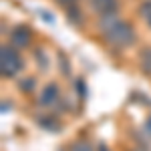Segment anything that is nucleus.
Returning a JSON list of instances; mask_svg holds the SVG:
<instances>
[{
	"label": "nucleus",
	"instance_id": "4",
	"mask_svg": "<svg viewBox=\"0 0 151 151\" xmlns=\"http://www.w3.org/2000/svg\"><path fill=\"white\" fill-rule=\"evenodd\" d=\"M58 87L55 83H48L42 87V91H40V97H38V105H42V107H52V105L58 101Z\"/></svg>",
	"mask_w": 151,
	"mask_h": 151
},
{
	"label": "nucleus",
	"instance_id": "1",
	"mask_svg": "<svg viewBox=\"0 0 151 151\" xmlns=\"http://www.w3.org/2000/svg\"><path fill=\"white\" fill-rule=\"evenodd\" d=\"M99 28L103 32L105 40L115 48H127L135 42V30L127 20L117 18V14L101 16L99 18Z\"/></svg>",
	"mask_w": 151,
	"mask_h": 151
},
{
	"label": "nucleus",
	"instance_id": "8",
	"mask_svg": "<svg viewBox=\"0 0 151 151\" xmlns=\"http://www.w3.org/2000/svg\"><path fill=\"white\" fill-rule=\"evenodd\" d=\"M69 20L73 24H77V26H81L83 24V16H81V10H79V6H75V8H69Z\"/></svg>",
	"mask_w": 151,
	"mask_h": 151
},
{
	"label": "nucleus",
	"instance_id": "10",
	"mask_svg": "<svg viewBox=\"0 0 151 151\" xmlns=\"http://www.w3.org/2000/svg\"><path fill=\"white\" fill-rule=\"evenodd\" d=\"M57 2L63 6V8H67V10H69V8H75V6H77V2H79V0H57Z\"/></svg>",
	"mask_w": 151,
	"mask_h": 151
},
{
	"label": "nucleus",
	"instance_id": "6",
	"mask_svg": "<svg viewBox=\"0 0 151 151\" xmlns=\"http://www.w3.org/2000/svg\"><path fill=\"white\" fill-rule=\"evenodd\" d=\"M139 65H141V69L151 77V47L141 48V52H139Z\"/></svg>",
	"mask_w": 151,
	"mask_h": 151
},
{
	"label": "nucleus",
	"instance_id": "3",
	"mask_svg": "<svg viewBox=\"0 0 151 151\" xmlns=\"http://www.w3.org/2000/svg\"><path fill=\"white\" fill-rule=\"evenodd\" d=\"M91 8H93L99 16H109V14H117L119 2L117 0H89Z\"/></svg>",
	"mask_w": 151,
	"mask_h": 151
},
{
	"label": "nucleus",
	"instance_id": "12",
	"mask_svg": "<svg viewBox=\"0 0 151 151\" xmlns=\"http://www.w3.org/2000/svg\"><path fill=\"white\" fill-rule=\"evenodd\" d=\"M32 87H35V81L32 79H26V83H20V89L22 91H30Z\"/></svg>",
	"mask_w": 151,
	"mask_h": 151
},
{
	"label": "nucleus",
	"instance_id": "9",
	"mask_svg": "<svg viewBox=\"0 0 151 151\" xmlns=\"http://www.w3.org/2000/svg\"><path fill=\"white\" fill-rule=\"evenodd\" d=\"M70 151H93V147L89 141H75L70 145Z\"/></svg>",
	"mask_w": 151,
	"mask_h": 151
},
{
	"label": "nucleus",
	"instance_id": "7",
	"mask_svg": "<svg viewBox=\"0 0 151 151\" xmlns=\"http://www.w3.org/2000/svg\"><path fill=\"white\" fill-rule=\"evenodd\" d=\"M139 14H141V18H143V20L147 22V26L151 28V0H145V2L141 4Z\"/></svg>",
	"mask_w": 151,
	"mask_h": 151
},
{
	"label": "nucleus",
	"instance_id": "13",
	"mask_svg": "<svg viewBox=\"0 0 151 151\" xmlns=\"http://www.w3.org/2000/svg\"><path fill=\"white\" fill-rule=\"evenodd\" d=\"M99 151H111V149H109V147H107V145H105V143H103V145L99 147Z\"/></svg>",
	"mask_w": 151,
	"mask_h": 151
},
{
	"label": "nucleus",
	"instance_id": "2",
	"mask_svg": "<svg viewBox=\"0 0 151 151\" xmlns=\"http://www.w3.org/2000/svg\"><path fill=\"white\" fill-rule=\"evenodd\" d=\"M0 69L4 77H14L22 69V58L18 55V50L14 45H2L0 48Z\"/></svg>",
	"mask_w": 151,
	"mask_h": 151
},
{
	"label": "nucleus",
	"instance_id": "14",
	"mask_svg": "<svg viewBox=\"0 0 151 151\" xmlns=\"http://www.w3.org/2000/svg\"><path fill=\"white\" fill-rule=\"evenodd\" d=\"M135 151H145V149H141V147H139V149H135Z\"/></svg>",
	"mask_w": 151,
	"mask_h": 151
},
{
	"label": "nucleus",
	"instance_id": "5",
	"mask_svg": "<svg viewBox=\"0 0 151 151\" xmlns=\"http://www.w3.org/2000/svg\"><path fill=\"white\" fill-rule=\"evenodd\" d=\"M10 40H12V45L18 47V48L28 47V45H30V30L24 28V26L14 28V32H10Z\"/></svg>",
	"mask_w": 151,
	"mask_h": 151
},
{
	"label": "nucleus",
	"instance_id": "11",
	"mask_svg": "<svg viewBox=\"0 0 151 151\" xmlns=\"http://www.w3.org/2000/svg\"><path fill=\"white\" fill-rule=\"evenodd\" d=\"M38 123H40V125H45V127H47L48 131H58V125H55V123H50L48 119H38Z\"/></svg>",
	"mask_w": 151,
	"mask_h": 151
}]
</instances>
